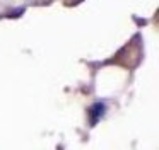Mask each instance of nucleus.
Here are the masks:
<instances>
[{
	"label": "nucleus",
	"instance_id": "obj_1",
	"mask_svg": "<svg viewBox=\"0 0 159 150\" xmlns=\"http://www.w3.org/2000/svg\"><path fill=\"white\" fill-rule=\"evenodd\" d=\"M104 113H106V106H104L103 102H96V104L91 106V108H89V121H91V126L96 125V123L103 118Z\"/></svg>",
	"mask_w": 159,
	"mask_h": 150
}]
</instances>
